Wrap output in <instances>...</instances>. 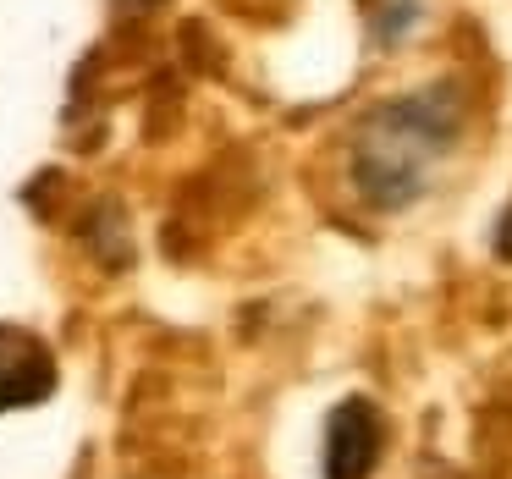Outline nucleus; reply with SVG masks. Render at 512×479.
<instances>
[{"label": "nucleus", "instance_id": "1", "mask_svg": "<svg viewBox=\"0 0 512 479\" xmlns=\"http://www.w3.org/2000/svg\"><path fill=\"white\" fill-rule=\"evenodd\" d=\"M463 133V89L430 83L375 105L347 149V177L369 210H402L430 188L435 166Z\"/></svg>", "mask_w": 512, "mask_h": 479}, {"label": "nucleus", "instance_id": "2", "mask_svg": "<svg viewBox=\"0 0 512 479\" xmlns=\"http://www.w3.org/2000/svg\"><path fill=\"white\" fill-rule=\"evenodd\" d=\"M386 446V424H380L375 402L347 397L325 419V479H369Z\"/></svg>", "mask_w": 512, "mask_h": 479}, {"label": "nucleus", "instance_id": "3", "mask_svg": "<svg viewBox=\"0 0 512 479\" xmlns=\"http://www.w3.org/2000/svg\"><path fill=\"white\" fill-rule=\"evenodd\" d=\"M56 391V353L34 331L0 320V413L34 408Z\"/></svg>", "mask_w": 512, "mask_h": 479}]
</instances>
